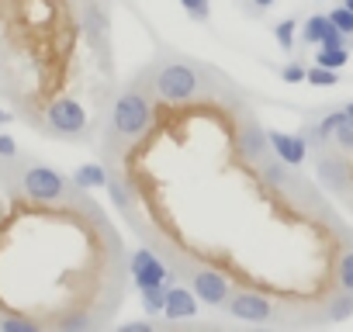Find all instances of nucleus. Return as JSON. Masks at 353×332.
<instances>
[{
    "mask_svg": "<svg viewBox=\"0 0 353 332\" xmlns=\"http://www.w3.org/2000/svg\"><path fill=\"white\" fill-rule=\"evenodd\" d=\"M11 191L28 205H66L77 194L73 180L63 177L59 170H52V166H46V163H28L25 170H14Z\"/></svg>",
    "mask_w": 353,
    "mask_h": 332,
    "instance_id": "1",
    "label": "nucleus"
},
{
    "mask_svg": "<svg viewBox=\"0 0 353 332\" xmlns=\"http://www.w3.org/2000/svg\"><path fill=\"white\" fill-rule=\"evenodd\" d=\"M152 118H156V107L145 97V90L142 87H125L111 104V138L132 145L135 138H142V132L152 125Z\"/></svg>",
    "mask_w": 353,
    "mask_h": 332,
    "instance_id": "2",
    "label": "nucleus"
},
{
    "mask_svg": "<svg viewBox=\"0 0 353 332\" xmlns=\"http://www.w3.org/2000/svg\"><path fill=\"white\" fill-rule=\"evenodd\" d=\"M163 104H191L198 101L201 94V70L194 63H181V59H170V63H159L152 73H149V83H145Z\"/></svg>",
    "mask_w": 353,
    "mask_h": 332,
    "instance_id": "3",
    "label": "nucleus"
},
{
    "mask_svg": "<svg viewBox=\"0 0 353 332\" xmlns=\"http://www.w3.org/2000/svg\"><path fill=\"white\" fill-rule=\"evenodd\" d=\"M42 125L46 132H52L56 138H83L87 135V111L77 97H52L46 107H42Z\"/></svg>",
    "mask_w": 353,
    "mask_h": 332,
    "instance_id": "4",
    "label": "nucleus"
},
{
    "mask_svg": "<svg viewBox=\"0 0 353 332\" xmlns=\"http://www.w3.org/2000/svg\"><path fill=\"white\" fill-rule=\"evenodd\" d=\"M225 308H229V315H232V318L250 322V325H267V322H274V318H277V301H274L267 291L250 287V284H246V287H232V294H229Z\"/></svg>",
    "mask_w": 353,
    "mask_h": 332,
    "instance_id": "5",
    "label": "nucleus"
},
{
    "mask_svg": "<svg viewBox=\"0 0 353 332\" xmlns=\"http://www.w3.org/2000/svg\"><path fill=\"white\" fill-rule=\"evenodd\" d=\"M188 277H191V291L198 294V301L205 308H225V301L232 294V277L225 270L194 263V267H188Z\"/></svg>",
    "mask_w": 353,
    "mask_h": 332,
    "instance_id": "6",
    "label": "nucleus"
},
{
    "mask_svg": "<svg viewBox=\"0 0 353 332\" xmlns=\"http://www.w3.org/2000/svg\"><path fill=\"white\" fill-rule=\"evenodd\" d=\"M128 273H132V284H135L139 291L176 280V273H173V267L166 263V256L152 253L149 246H139V249L128 256Z\"/></svg>",
    "mask_w": 353,
    "mask_h": 332,
    "instance_id": "7",
    "label": "nucleus"
},
{
    "mask_svg": "<svg viewBox=\"0 0 353 332\" xmlns=\"http://www.w3.org/2000/svg\"><path fill=\"white\" fill-rule=\"evenodd\" d=\"M198 308H201V301H198V294H194L188 284H176V280L166 284V304H163V318H166V322L194 318Z\"/></svg>",
    "mask_w": 353,
    "mask_h": 332,
    "instance_id": "8",
    "label": "nucleus"
},
{
    "mask_svg": "<svg viewBox=\"0 0 353 332\" xmlns=\"http://www.w3.org/2000/svg\"><path fill=\"white\" fill-rule=\"evenodd\" d=\"M267 138H270V149L277 159H284L288 166H298L305 163L308 156V138L305 135H291V132H281V128H267Z\"/></svg>",
    "mask_w": 353,
    "mask_h": 332,
    "instance_id": "9",
    "label": "nucleus"
},
{
    "mask_svg": "<svg viewBox=\"0 0 353 332\" xmlns=\"http://www.w3.org/2000/svg\"><path fill=\"white\" fill-rule=\"evenodd\" d=\"M315 166H319V177H322V184H325L329 191H336V194L350 191V184H353V166H346L339 156H329V152L322 149L319 159H315Z\"/></svg>",
    "mask_w": 353,
    "mask_h": 332,
    "instance_id": "10",
    "label": "nucleus"
},
{
    "mask_svg": "<svg viewBox=\"0 0 353 332\" xmlns=\"http://www.w3.org/2000/svg\"><path fill=\"white\" fill-rule=\"evenodd\" d=\"M80 25H83L90 45H101L108 39V14H104V8L97 4V0H83L80 4Z\"/></svg>",
    "mask_w": 353,
    "mask_h": 332,
    "instance_id": "11",
    "label": "nucleus"
},
{
    "mask_svg": "<svg viewBox=\"0 0 353 332\" xmlns=\"http://www.w3.org/2000/svg\"><path fill=\"white\" fill-rule=\"evenodd\" d=\"M108 177H111V170L108 166H101V163H83V166H77L73 170V187L77 191H101V187H108Z\"/></svg>",
    "mask_w": 353,
    "mask_h": 332,
    "instance_id": "12",
    "label": "nucleus"
},
{
    "mask_svg": "<svg viewBox=\"0 0 353 332\" xmlns=\"http://www.w3.org/2000/svg\"><path fill=\"white\" fill-rule=\"evenodd\" d=\"M350 315H353V291L336 287V291L329 294L325 308H322V318H325V322H346Z\"/></svg>",
    "mask_w": 353,
    "mask_h": 332,
    "instance_id": "13",
    "label": "nucleus"
},
{
    "mask_svg": "<svg viewBox=\"0 0 353 332\" xmlns=\"http://www.w3.org/2000/svg\"><path fill=\"white\" fill-rule=\"evenodd\" d=\"M332 280H336V287H343V291H353V246H350V249H343V253L336 256Z\"/></svg>",
    "mask_w": 353,
    "mask_h": 332,
    "instance_id": "14",
    "label": "nucleus"
},
{
    "mask_svg": "<svg viewBox=\"0 0 353 332\" xmlns=\"http://www.w3.org/2000/svg\"><path fill=\"white\" fill-rule=\"evenodd\" d=\"M315 63H319V66H325V70H343V66L350 63V49H346V45H343V49L319 45V56H315Z\"/></svg>",
    "mask_w": 353,
    "mask_h": 332,
    "instance_id": "15",
    "label": "nucleus"
},
{
    "mask_svg": "<svg viewBox=\"0 0 353 332\" xmlns=\"http://www.w3.org/2000/svg\"><path fill=\"white\" fill-rule=\"evenodd\" d=\"M139 298H142L145 315H163V304H166V284H159V287H145V291H139Z\"/></svg>",
    "mask_w": 353,
    "mask_h": 332,
    "instance_id": "16",
    "label": "nucleus"
},
{
    "mask_svg": "<svg viewBox=\"0 0 353 332\" xmlns=\"http://www.w3.org/2000/svg\"><path fill=\"white\" fill-rule=\"evenodd\" d=\"M325 28H329V14H312V18L305 21L301 39H305L308 45H319V42H322V35H325Z\"/></svg>",
    "mask_w": 353,
    "mask_h": 332,
    "instance_id": "17",
    "label": "nucleus"
},
{
    "mask_svg": "<svg viewBox=\"0 0 353 332\" xmlns=\"http://www.w3.org/2000/svg\"><path fill=\"white\" fill-rule=\"evenodd\" d=\"M294 32H298V21H294V18H284V21L274 25V39H277V45H281L284 52L294 49Z\"/></svg>",
    "mask_w": 353,
    "mask_h": 332,
    "instance_id": "18",
    "label": "nucleus"
},
{
    "mask_svg": "<svg viewBox=\"0 0 353 332\" xmlns=\"http://www.w3.org/2000/svg\"><path fill=\"white\" fill-rule=\"evenodd\" d=\"M332 142H336L343 152H353V114H346V118L336 125V132H332Z\"/></svg>",
    "mask_w": 353,
    "mask_h": 332,
    "instance_id": "19",
    "label": "nucleus"
},
{
    "mask_svg": "<svg viewBox=\"0 0 353 332\" xmlns=\"http://www.w3.org/2000/svg\"><path fill=\"white\" fill-rule=\"evenodd\" d=\"M329 21H332L343 35H350V39H353V11H350L346 4H343V8H336V11H329Z\"/></svg>",
    "mask_w": 353,
    "mask_h": 332,
    "instance_id": "20",
    "label": "nucleus"
},
{
    "mask_svg": "<svg viewBox=\"0 0 353 332\" xmlns=\"http://www.w3.org/2000/svg\"><path fill=\"white\" fill-rule=\"evenodd\" d=\"M181 8L188 11V18H194V21H208V14H212V0H181Z\"/></svg>",
    "mask_w": 353,
    "mask_h": 332,
    "instance_id": "21",
    "label": "nucleus"
},
{
    "mask_svg": "<svg viewBox=\"0 0 353 332\" xmlns=\"http://www.w3.org/2000/svg\"><path fill=\"white\" fill-rule=\"evenodd\" d=\"M305 83H315V87H332V83H339V80H336V70H325V66H319V63H315V66L308 70V80H305Z\"/></svg>",
    "mask_w": 353,
    "mask_h": 332,
    "instance_id": "22",
    "label": "nucleus"
},
{
    "mask_svg": "<svg viewBox=\"0 0 353 332\" xmlns=\"http://www.w3.org/2000/svg\"><path fill=\"white\" fill-rule=\"evenodd\" d=\"M21 156V149H18V142L8 135V132H0V163H14Z\"/></svg>",
    "mask_w": 353,
    "mask_h": 332,
    "instance_id": "23",
    "label": "nucleus"
},
{
    "mask_svg": "<svg viewBox=\"0 0 353 332\" xmlns=\"http://www.w3.org/2000/svg\"><path fill=\"white\" fill-rule=\"evenodd\" d=\"M346 39H350V35H343V32H339V28H336V25L329 21V28H325V35H322V42H319V45H329V49H343V45H346Z\"/></svg>",
    "mask_w": 353,
    "mask_h": 332,
    "instance_id": "24",
    "label": "nucleus"
},
{
    "mask_svg": "<svg viewBox=\"0 0 353 332\" xmlns=\"http://www.w3.org/2000/svg\"><path fill=\"white\" fill-rule=\"evenodd\" d=\"M281 76H284V83H305V80H308V70H305L301 63H288V66L281 70Z\"/></svg>",
    "mask_w": 353,
    "mask_h": 332,
    "instance_id": "25",
    "label": "nucleus"
},
{
    "mask_svg": "<svg viewBox=\"0 0 353 332\" xmlns=\"http://www.w3.org/2000/svg\"><path fill=\"white\" fill-rule=\"evenodd\" d=\"M121 329H125V332H149L152 322H149V318H139V322H125Z\"/></svg>",
    "mask_w": 353,
    "mask_h": 332,
    "instance_id": "26",
    "label": "nucleus"
},
{
    "mask_svg": "<svg viewBox=\"0 0 353 332\" xmlns=\"http://www.w3.org/2000/svg\"><path fill=\"white\" fill-rule=\"evenodd\" d=\"M14 121V114L8 111V107H0V128H4V125H11Z\"/></svg>",
    "mask_w": 353,
    "mask_h": 332,
    "instance_id": "27",
    "label": "nucleus"
},
{
    "mask_svg": "<svg viewBox=\"0 0 353 332\" xmlns=\"http://www.w3.org/2000/svg\"><path fill=\"white\" fill-rule=\"evenodd\" d=\"M274 4H277V0H253V8H260V11L263 8H274Z\"/></svg>",
    "mask_w": 353,
    "mask_h": 332,
    "instance_id": "28",
    "label": "nucleus"
},
{
    "mask_svg": "<svg viewBox=\"0 0 353 332\" xmlns=\"http://www.w3.org/2000/svg\"><path fill=\"white\" fill-rule=\"evenodd\" d=\"M346 114H353V101H350V104H346Z\"/></svg>",
    "mask_w": 353,
    "mask_h": 332,
    "instance_id": "29",
    "label": "nucleus"
},
{
    "mask_svg": "<svg viewBox=\"0 0 353 332\" xmlns=\"http://www.w3.org/2000/svg\"><path fill=\"white\" fill-rule=\"evenodd\" d=\"M343 4H346V8H350V11H353V0H343Z\"/></svg>",
    "mask_w": 353,
    "mask_h": 332,
    "instance_id": "30",
    "label": "nucleus"
},
{
    "mask_svg": "<svg viewBox=\"0 0 353 332\" xmlns=\"http://www.w3.org/2000/svg\"><path fill=\"white\" fill-rule=\"evenodd\" d=\"M0 180H4V177H0Z\"/></svg>",
    "mask_w": 353,
    "mask_h": 332,
    "instance_id": "31",
    "label": "nucleus"
}]
</instances>
